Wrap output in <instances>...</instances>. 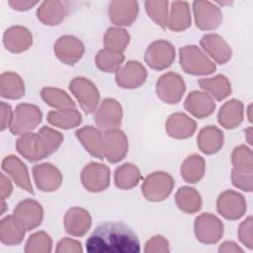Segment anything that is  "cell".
Returning a JSON list of instances; mask_svg holds the SVG:
<instances>
[{"mask_svg":"<svg viewBox=\"0 0 253 253\" xmlns=\"http://www.w3.org/2000/svg\"><path fill=\"white\" fill-rule=\"evenodd\" d=\"M52 250V239L44 231L33 233L27 240L26 253H49Z\"/></svg>","mask_w":253,"mask_h":253,"instance_id":"obj_41","label":"cell"},{"mask_svg":"<svg viewBox=\"0 0 253 253\" xmlns=\"http://www.w3.org/2000/svg\"><path fill=\"white\" fill-rule=\"evenodd\" d=\"M25 84L15 72H3L0 76V95L2 98L17 100L24 96Z\"/></svg>","mask_w":253,"mask_h":253,"instance_id":"obj_30","label":"cell"},{"mask_svg":"<svg viewBox=\"0 0 253 253\" xmlns=\"http://www.w3.org/2000/svg\"><path fill=\"white\" fill-rule=\"evenodd\" d=\"M216 210L224 218L235 220L244 215L246 211V202L241 194L227 190L218 196Z\"/></svg>","mask_w":253,"mask_h":253,"instance_id":"obj_11","label":"cell"},{"mask_svg":"<svg viewBox=\"0 0 253 253\" xmlns=\"http://www.w3.org/2000/svg\"><path fill=\"white\" fill-rule=\"evenodd\" d=\"M194 230L196 238L200 242L204 244H214L223 235V223L217 216L206 212L196 217Z\"/></svg>","mask_w":253,"mask_h":253,"instance_id":"obj_7","label":"cell"},{"mask_svg":"<svg viewBox=\"0 0 253 253\" xmlns=\"http://www.w3.org/2000/svg\"><path fill=\"white\" fill-rule=\"evenodd\" d=\"M147 78L144 66L135 60L127 61L116 72L117 84L125 89H133L141 86Z\"/></svg>","mask_w":253,"mask_h":253,"instance_id":"obj_15","label":"cell"},{"mask_svg":"<svg viewBox=\"0 0 253 253\" xmlns=\"http://www.w3.org/2000/svg\"><path fill=\"white\" fill-rule=\"evenodd\" d=\"M123 120V109L120 103L111 98L105 99L96 109L94 121L100 129L109 130L121 126Z\"/></svg>","mask_w":253,"mask_h":253,"instance_id":"obj_10","label":"cell"},{"mask_svg":"<svg viewBox=\"0 0 253 253\" xmlns=\"http://www.w3.org/2000/svg\"><path fill=\"white\" fill-rule=\"evenodd\" d=\"M217 121L225 128H234L243 121V104L241 101L232 99L225 102L220 108Z\"/></svg>","mask_w":253,"mask_h":253,"instance_id":"obj_29","label":"cell"},{"mask_svg":"<svg viewBox=\"0 0 253 253\" xmlns=\"http://www.w3.org/2000/svg\"><path fill=\"white\" fill-rule=\"evenodd\" d=\"M86 250L90 253H138L140 242L124 222L107 221L98 225L88 237Z\"/></svg>","mask_w":253,"mask_h":253,"instance_id":"obj_1","label":"cell"},{"mask_svg":"<svg viewBox=\"0 0 253 253\" xmlns=\"http://www.w3.org/2000/svg\"><path fill=\"white\" fill-rule=\"evenodd\" d=\"M196 26L204 31L215 30L222 21V14L215 5L208 1L193 3Z\"/></svg>","mask_w":253,"mask_h":253,"instance_id":"obj_14","label":"cell"},{"mask_svg":"<svg viewBox=\"0 0 253 253\" xmlns=\"http://www.w3.org/2000/svg\"><path fill=\"white\" fill-rule=\"evenodd\" d=\"M168 28L174 32H181L191 26V15L187 2H172Z\"/></svg>","mask_w":253,"mask_h":253,"instance_id":"obj_36","label":"cell"},{"mask_svg":"<svg viewBox=\"0 0 253 253\" xmlns=\"http://www.w3.org/2000/svg\"><path fill=\"white\" fill-rule=\"evenodd\" d=\"M168 2L167 1H146V12L158 26L166 28L168 23Z\"/></svg>","mask_w":253,"mask_h":253,"instance_id":"obj_42","label":"cell"},{"mask_svg":"<svg viewBox=\"0 0 253 253\" xmlns=\"http://www.w3.org/2000/svg\"><path fill=\"white\" fill-rule=\"evenodd\" d=\"M157 97L166 104H177L182 99L186 84L181 75L176 72H167L156 82Z\"/></svg>","mask_w":253,"mask_h":253,"instance_id":"obj_6","label":"cell"},{"mask_svg":"<svg viewBox=\"0 0 253 253\" xmlns=\"http://www.w3.org/2000/svg\"><path fill=\"white\" fill-rule=\"evenodd\" d=\"M95 60L96 65L100 70L112 73L117 72L121 68L125 60V55L123 52L103 48L97 53Z\"/></svg>","mask_w":253,"mask_h":253,"instance_id":"obj_39","label":"cell"},{"mask_svg":"<svg viewBox=\"0 0 253 253\" xmlns=\"http://www.w3.org/2000/svg\"><path fill=\"white\" fill-rule=\"evenodd\" d=\"M13 214L24 225L26 230L30 231L41 225L43 217V210L37 201L26 199L16 206Z\"/></svg>","mask_w":253,"mask_h":253,"instance_id":"obj_13","label":"cell"},{"mask_svg":"<svg viewBox=\"0 0 253 253\" xmlns=\"http://www.w3.org/2000/svg\"><path fill=\"white\" fill-rule=\"evenodd\" d=\"M251 132H252V127L249 126V127L245 130V133H246V135H247V141H248L249 144H252V142H251Z\"/></svg>","mask_w":253,"mask_h":253,"instance_id":"obj_53","label":"cell"},{"mask_svg":"<svg viewBox=\"0 0 253 253\" xmlns=\"http://www.w3.org/2000/svg\"><path fill=\"white\" fill-rule=\"evenodd\" d=\"M170 251L169 242L162 235H155L150 238L144 248L145 253H166Z\"/></svg>","mask_w":253,"mask_h":253,"instance_id":"obj_47","label":"cell"},{"mask_svg":"<svg viewBox=\"0 0 253 253\" xmlns=\"http://www.w3.org/2000/svg\"><path fill=\"white\" fill-rule=\"evenodd\" d=\"M218 252H243V249L234 241H224L219 245Z\"/></svg>","mask_w":253,"mask_h":253,"instance_id":"obj_52","label":"cell"},{"mask_svg":"<svg viewBox=\"0 0 253 253\" xmlns=\"http://www.w3.org/2000/svg\"><path fill=\"white\" fill-rule=\"evenodd\" d=\"M177 207L186 213H195L202 208V198L195 188L181 187L175 195Z\"/></svg>","mask_w":253,"mask_h":253,"instance_id":"obj_33","label":"cell"},{"mask_svg":"<svg viewBox=\"0 0 253 253\" xmlns=\"http://www.w3.org/2000/svg\"><path fill=\"white\" fill-rule=\"evenodd\" d=\"M1 167L18 187L27 191L28 193L34 194L28 168L20 158L15 155L6 156L2 161Z\"/></svg>","mask_w":253,"mask_h":253,"instance_id":"obj_18","label":"cell"},{"mask_svg":"<svg viewBox=\"0 0 253 253\" xmlns=\"http://www.w3.org/2000/svg\"><path fill=\"white\" fill-rule=\"evenodd\" d=\"M200 43L203 49L217 63L224 64L231 58V48L226 41L217 34L205 35Z\"/></svg>","mask_w":253,"mask_h":253,"instance_id":"obj_22","label":"cell"},{"mask_svg":"<svg viewBox=\"0 0 253 253\" xmlns=\"http://www.w3.org/2000/svg\"><path fill=\"white\" fill-rule=\"evenodd\" d=\"M130 37L128 33L121 28H109L104 37L105 48L123 52L128 45Z\"/></svg>","mask_w":253,"mask_h":253,"instance_id":"obj_40","label":"cell"},{"mask_svg":"<svg viewBox=\"0 0 253 253\" xmlns=\"http://www.w3.org/2000/svg\"><path fill=\"white\" fill-rule=\"evenodd\" d=\"M47 122L56 127L70 129L79 126L82 122V117L76 108L50 111L46 116Z\"/></svg>","mask_w":253,"mask_h":253,"instance_id":"obj_32","label":"cell"},{"mask_svg":"<svg viewBox=\"0 0 253 253\" xmlns=\"http://www.w3.org/2000/svg\"><path fill=\"white\" fill-rule=\"evenodd\" d=\"M206 162L204 158L198 154L188 156L181 165V176L187 183L199 182L205 174Z\"/></svg>","mask_w":253,"mask_h":253,"instance_id":"obj_35","label":"cell"},{"mask_svg":"<svg viewBox=\"0 0 253 253\" xmlns=\"http://www.w3.org/2000/svg\"><path fill=\"white\" fill-rule=\"evenodd\" d=\"M238 238L240 242L248 249L253 248L252 237V216L249 215L244 221H242L238 228Z\"/></svg>","mask_w":253,"mask_h":253,"instance_id":"obj_46","label":"cell"},{"mask_svg":"<svg viewBox=\"0 0 253 253\" xmlns=\"http://www.w3.org/2000/svg\"><path fill=\"white\" fill-rule=\"evenodd\" d=\"M175 186L173 177L162 171L153 172L148 175L141 186L144 198L151 202H161L172 193Z\"/></svg>","mask_w":253,"mask_h":253,"instance_id":"obj_4","label":"cell"},{"mask_svg":"<svg viewBox=\"0 0 253 253\" xmlns=\"http://www.w3.org/2000/svg\"><path fill=\"white\" fill-rule=\"evenodd\" d=\"M140 179V172L132 163H125L115 171V185L122 190H129L135 187Z\"/></svg>","mask_w":253,"mask_h":253,"instance_id":"obj_37","label":"cell"},{"mask_svg":"<svg viewBox=\"0 0 253 253\" xmlns=\"http://www.w3.org/2000/svg\"><path fill=\"white\" fill-rule=\"evenodd\" d=\"M42 114L39 107L29 103L19 104L13 116L12 124L9 127L14 135H22L35 129L42 122Z\"/></svg>","mask_w":253,"mask_h":253,"instance_id":"obj_3","label":"cell"},{"mask_svg":"<svg viewBox=\"0 0 253 253\" xmlns=\"http://www.w3.org/2000/svg\"><path fill=\"white\" fill-rule=\"evenodd\" d=\"M231 180L236 188L246 192L252 191V172H244L233 168Z\"/></svg>","mask_w":253,"mask_h":253,"instance_id":"obj_45","label":"cell"},{"mask_svg":"<svg viewBox=\"0 0 253 253\" xmlns=\"http://www.w3.org/2000/svg\"><path fill=\"white\" fill-rule=\"evenodd\" d=\"M66 8L59 1H45L37 11L38 19L44 25H58L65 17Z\"/></svg>","mask_w":253,"mask_h":253,"instance_id":"obj_34","label":"cell"},{"mask_svg":"<svg viewBox=\"0 0 253 253\" xmlns=\"http://www.w3.org/2000/svg\"><path fill=\"white\" fill-rule=\"evenodd\" d=\"M38 133L40 134L43 147L48 156L55 152L63 141V135L59 131L46 126H42Z\"/></svg>","mask_w":253,"mask_h":253,"instance_id":"obj_43","label":"cell"},{"mask_svg":"<svg viewBox=\"0 0 253 253\" xmlns=\"http://www.w3.org/2000/svg\"><path fill=\"white\" fill-rule=\"evenodd\" d=\"M0 112H1V130H5L6 128L10 127L12 124L14 112L12 111L11 106L5 102H1Z\"/></svg>","mask_w":253,"mask_h":253,"instance_id":"obj_49","label":"cell"},{"mask_svg":"<svg viewBox=\"0 0 253 253\" xmlns=\"http://www.w3.org/2000/svg\"><path fill=\"white\" fill-rule=\"evenodd\" d=\"M185 109L198 119H203L211 116L214 109L215 104L213 99L203 91L191 92L184 103Z\"/></svg>","mask_w":253,"mask_h":253,"instance_id":"obj_24","label":"cell"},{"mask_svg":"<svg viewBox=\"0 0 253 253\" xmlns=\"http://www.w3.org/2000/svg\"><path fill=\"white\" fill-rule=\"evenodd\" d=\"M146 64L155 70H163L171 66L175 60L174 45L164 40H158L151 42L144 55Z\"/></svg>","mask_w":253,"mask_h":253,"instance_id":"obj_8","label":"cell"},{"mask_svg":"<svg viewBox=\"0 0 253 253\" xmlns=\"http://www.w3.org/2000/svg\"><path fill=\"white\" fill-rule=\"evenodd\" d=\"M105 158L111 163L124 159L127 153V137L120 128H112L104 133Z\"/></svg>","mask_w":253,"mask_h":253,"instance_id":"obj_16","label":"cell"},{"mask_svg":"<svg viewBox=\"0 0 253 253\" xmlns=\"http://www.w3.org/2000/svg\"><path fill=\"white\" fill-rule=\"evenodd\" d=\"M165 128L171 137L184 139L195 133L197 124L184 113H174L168 118Z\"/></svg>","mask_w":253,"mask_h":253,"instance_id":"obj_26","label":"cell"},{"mask_svg":"<svg viewBox=\"0 0 253 253\" xmlns=\"http://www.w3.org/2000/svg\"><path fill=\"white\" fill-rule=\"evenodd\" d=\"M69 90L85 114L89 115L96 111L100 101V93L92 81L85 77H75L69 83Z\"/></svg>","mask_w":253,"mask_h":253,"instance_id":"obj_5","label":"cell"},{"mask_svg":"<svg viewBox=\"0 0 253 253\" xmlns=\"http://www.w3.org/2000/svg\"><path fill=\"white\" fill-rule=\"evenodd\" d=\"M248 114H249V117H248V120H249V122H252V119H251V116H250V112H251V105H249V107H248Z\"/></svg>","mask_w":253,"mask_h":253,"instance_id":"obj_54","label":"cell"},{"mask_svg":"<svg viewBox=\"0 0 253 253\" xmlns=\"http://www.w3.org/2000/svg\"><path fill=\"white\" fill-rule=\"evenodd\" d=\"M26 231L24 225L14 214L7 215L0 221V240L5 245H19L24 240Z\"/></svg>","mask_w":253,"mask_h":253,"instance_id":"obj_27","label":"cell"},{"mask_svg":"<svg viewBox=\"0 0 253 253\" xmlns=\"http://www.w3.org/2000/svg\"><path fill=\"white\" fill-rule=\"evenodd\" d=\"M83 251L81 242L72 238H62L58 241L55 252L57 253H81Z\"/></svg>","mask_w":253,"mask_h":253,"instance_id":"obj_48","label":"cell"},{"mask_svg":"<svg viewBox=\"0 0 253 253\" xmlns=\"http://www.w3.org/2000/svg\"><path fill=\"white\" fill-rule=\"evenodd\" d=\"M16 148L24 158L31 162L39 161L48 156L38 132L22 134L16 141Z\"/></svg>","mask_w":253,"mask_h":253,"instance_id":"obj_19","label":"cell"},{"mask_svg":"<svg viewBox=\"0 0 253 253\" xmlns=\"http://www.w3.org/2000/svg\"><path fill=\"white\" fill-rule=\"evenodd\" d=\"M33 176L37 188L42 192L56 191L62 183L60 171L50 163L35 165L33 167Z\"/></svg>","mask_w":253,"mask_h":253,"instance_id":"obj_17","label":"cell"},{"mask_svg":"<svg viewBox=\"0 0 253 253\" xmlns=\"http://www.w3.org/2000/svg\"><path fill=\"white\" fill-rule=\"evenodd\" d=\"M75 135L92 156L101 160L105 158L104 134L100 129L92 126H85L77 129Z\"/></svg>","mask_w":253,"mask_h":253,"instance_id":"obj_20","label":"cell"},{"mask_svg":"<svg viewBox=\"0 0 253 253\" xmlns=\"http://www.w3.org/2000/svg\"><path fill=\"white\" fill-rule=\"evenodd\" d=\"M64 228L65 231L76 237L85 235L91 227L92 218L89 212L78 207L70 208L64 215Z\"/></svg>","mask_w":253,"mask_h":253,"instance_id":"obj_21","label":"cell"},{"mask_svg":"<svg viewBox=\"0 0 253 253\" xmlns=\"http://www.w3.org/2000/svg\"><path fill=\"white\" fill-rule=\"evenodd\" d=\"M200 150L208 155L216 153L223 145V132L214 126L202 128L197 137Z\"/></svg>","mask_w":253,"mask_h":253,"instance_id":"obj_28","label":"cell"},{"mask_svg":"<svg viewBox=\"0 0 253 253\" xmlns=\"http://www.w3.org/2000/svg\"><path fill=\"white\" fill-rule=\"evenodd\" d=\"M180 66L192 75H209L214 72L215 64L197 45H186L180 48Z\"/></svg>","mask_w":253,"mask_h":253,"instance_id":"obj_2","label":"cell"},{"mask_svg":"<svg viewBox=\"0 0 253 253\" xmlns=\"http://www.w3.org/2000/svg\"><path fill=\"white\" fill-rule=\"evenodd\" d=\"M231 161L234 169L252 172V151L245 145H239L233 149Z\"/></svg>","mask_w":253,"mask_h":253,"instance_id":"obj_44","label":"cell"},{"mask_svg":"<svg viewBox=\"0 0 253 253\" xmlns=\"http://www.w3.org/2000/svg\"><path fill=\"white\" fill-rule=\"evenodd\" d=\"M42 100L50 107L57 110L76 108L75 102L63 90L53 87H44L41 90Z\"/></svg>","mask_w":253,"mask_h":253,"instance_id":"obj_38","label":"cell"},{"mask_svg":"<svg viewBox=\"0 0 253 253\" xmlns=\"http://www.w3.org/2000/svg\"><path fill=\"white\" fill-rule=\"evenodd\" d=\"M138 4L135 1H113L109 8V17L117 26H130L136 19Z\"/></svg>","mask_w":253,"mask_h":253,"instance_id":"obj_25","label":"cell"},{"mask_svg":"<svg viewBox=\"0 0 253 253\" xmlns=\"http://www.w3.org/2000/svg\"><path fill=\"white\" fill-rule=\"evenodd\" d=\"M3 43L7 50L19 53L27 50L33 43L31 32L22 26L8 28L3 35Z\"/></svg>","mask_w":253,"mask_h":253,"instance_id":"obj_23","label":"cell"},{"mask_svg":"<svg viewBox=\"0 0 253 253\" xmlns=\"http://www.w3.org/2000/svg\"><path fill=\"white\" fill-rule=\"evenodd\" d=\"M13 191V186L11 181L5 174L1 173L0 175V192H1V200H6L10 197Z\"/></svg>","mask_w":253,"mask_h":253,"instance_id":"obj_50","label":"cell"},{"mask_svg":"<svg viewBox=\"0 0 253 253\" xmlns=\"http://www.w3.org/2000/svg\"><path fill=\"white\" fill-rule=\"evenodd\" d=\"M200 87L216 101H222L231 93L230 82L224 75L218 74L211 78H202L199 80Z\"/></svg>","mask_w":253,"mask_h":253,"instance_id":"obj_31","label":"cell"},{"mask_svg":"<svg viewBox=\"0 0 253 253\" xmlns=\"http://www.w3.org/2000/svg\"><path fill=\"white\" fill-rule=\"evenodd\" d=\"M8 4L15 10L18 11H26L31 9L33 6L37 5L38 2H31V1H18V0H14V1H8Z\"/></svg>","mask_w":253,"mask_h":253,"instance_id":"obj_51","label":"cell"},{"mask_svg":"<svg viewBox=\"0 0 253 253\" xmlns=\"http://www.w3.org/2000/svg\"><path fill=\"white\" fill-rule=\"evenodd\" d=\"M81 182L89 192L105 191L110 185V169L105 164L90 162L81 171Z\"/></svg>","mask_w":253,"mask_h":253,"instance_id":"obj_9","label":"cell"},{"mask_svg":"<svg viewBox=\"0 0 253 253\" xmlns=\"http://www.w3.org/2000/svg\"><path fill=\"white\" fill-rule=\"evenodd\" d=\"M84 51L83 42L73 36H62L54 43L55 56L67 65H73L79 61Z\"/></svg>","mask_w":253,"mask_h":253,"instance_id":"obj_12","label":"cell"}]
</instances>
